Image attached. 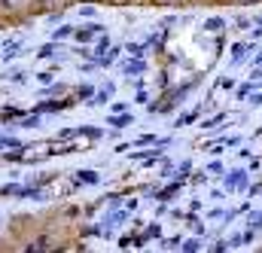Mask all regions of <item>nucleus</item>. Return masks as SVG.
<instances>
[{
	"label": "nucleus",
	"instance_id": "4468645a",
	"mask_svg": "<svg viewBox=\"0 0 262 253\" xmlns=\"http://www.w3.org/2000/svg\"><path fill=\"white\" fill-rule=\"evenodd\" d=\"M92 95H95V86H89V82H82L76 89V98H92Z\"/></svg>",
	"mask_w": 262,
	"mask_h": 253
},
{
	"label": "nucleus",
	"instance_id": "f8f14e48",
	"mask_svg": "<svg viewBox=\"0 0 262 253\" xmlns=\"http://www.w3.org/2000/svg\"><path fill=\"white\" fill-rule=\"evenodd\" d=\"M247 229H253V232H259V229H262V210H253V214H250Z\"/></svg>",
	"mask_w": 262,
	"mask_h": 253
},
{
	"label": "nucleus",
	"instance_id": "39448f33",
	"mask_svg": "<svg viewBox=\"0 0 262 253\" xmlns=\"http://www.w3.org/2000/svg\"><path fill=\"white\" fill-rule=\"evenodd\" d=\"M250 52H253V43H250V46H235V49H232V64H244V58H247Z\"/></svg>",
	"mask_w": 262,
	"mask_h": 253
},
{
	"label": "nucleus",
	"instance_id": "423d86ee",
	"mask_svg": "<svg viewBox=\"0 0 262 253\" xmlns=\"http://www.w3.org/2000/svg\"><path fill=\"white\" fill-rule=\"evenodd\" d=\"M101 177H98V171H79L76 174V183L79 186H92V183H98Z\"/></svg>",
	"mask_w": 262,
	"mask_h": 253
},
{
	"label": "nucleus",
	"instance_id": "9b49d317",
	"mask_svg": "<svg viewBox=\"0 0 262 253\" xmlns=\"http://www.w3.org/2000/svg\"><path fill=\"white\" fill-rule=\"evenodd\" d=\"M21 116H25V113H21L18 107H6V110L0 113V119H3V122H9V119H21Z\"/></svg>",
	"mask_w": 262,
	"mask_h": 253
},
{
	"label": "nucleus",
	"instance_id": "c756f323",
	"mask_svg": "<svg viewBox=\"0 0 262 253\" xmlns=\"http://www.w3.org/2000/svg\"><path fill=\"white\" fill-rule=\"evenodd\" d=\"M52 52H55V49H52V46H43V49H40V52H37V55H40V58H49V55H52Z\"/></svg>",
	"mask_w": 262,
	"mask_h": 253
},
{
	"label": "nucleus",
	"instance_id": "473e14b6",
	"mask_svg": "<svg viewBox=\"0 0 262 253\" xmlns=\"http://www.w3.org/2000/svg\"><path fill=\"white\" fill-rule=\"evenodd\" d=\"M210 217H213V220H220V217H226V210H223V207H213V210H210Z\"/></svg>",
	"mask_w": 262,
	"mask_h": 253
},
{
	"label": "nucleus",
	"instance_id": "2eb2a0df",
	"mask_svg": "<svg viewBox=\"0 0 262 253\" xmlns=\"http://www.w3.org/2000/svg\"><path fill=\"white\" fill-rule=\"evenodd\" d=\"M73 137H79V128H64V131H58V140H73Z\"/></svg>",
	"mask_w": 262,
	"mask_h": 253
},
{
	"label": "nucleus",
	"instance_id": "aec40b11",
	"mask_svg": "<svg viewBox=\"0 0 262 253\" xmlns=\"http://www.w3.org/2000/svg\"><path fill=\"white\" fill-rule=\"evenodd\" d=\"M37 122H40V116H37V113H34V116H21V125H25V128H31V125L37 128Z\"/></svg>",
	"mask_w": 262,
	"mask_h": 253
},
{
	"label": "nucleus",
	"instance_id": "6e6552de",
	"mask_svg": "<svg viewBox=\"0 0 262 253\" xmlns=\"http://www.w3.org/2000/svg\"><path fill=\"white\" fill-rule=\"evenodd\" d=\"M113 95H116V86H113V82H107V86H104V89H101V92L95 95V101H98V104H107V101H110Z\"/></svg>",
	"mask_w": 262,
	"mask_h": 253
},
{
	"label": "nucleus",
	"instance_id": "72a5a7b5",
	"mask_svg": "<svg viewBox=\"0 0 262 253\" xmlns=\"http://www.w3.org/2000/svg\"><path fill=\"white\" fill-rule=\"evenodd\" d=\"M253 64H256V67H259V64H262V52H259V55H256V58H253Z\"/></svg>",
	"mask_w": 262,
	"mask_h": 253
},
{
	"label": "nucleus",
	"instance_id": "5701e85b",
	"mask_svg": "<svg viewBox=\"0 0 262 253\" xmlns=\"http://www.w3.org/2000/svg\"><path fill=\"white\" fill-rule=\"evenodd\" d=\"M216 86H220V89H226V92H229V89H232V86H235V82H232V79H229V76H220V79H216Z\"/></svg>",
	"mask_w": 262,
	"mask_h": 253
},
{
	"label": "nucleus",
	"instance_id": "f03ea898",
	"mask_svg": "<svg viewBox=\"0 0 262 253\" xmlns=\"http://www.w3.org/2000/svg\"><path fill=\"white\" fill-rule=\"evenodd\" d=\"M247 183V171H229L226 174V189H241Z\"/></svg>",
	"mask_w": 262,
	"mask_h": 253
},
{
	"label": "nucleus",
	"instance_id": "412c9836",
	"mask_svg": "<svg viewBox=\"0 0 262 253\" xmlns=\"http://www.w3.org/2000/svg\"><path fill=\"white\" fill-rule=\"evenodd\" d=\"M223 119H226V113H216L213 119H207V122H204V128H213V125H220Z\"/></svg>",
	"mask_w": 262,
	"mask_h": 253
},
{
	"label": "nucleus",
	"instance_id": "6ab92c4d",
	"mask_svg": "<svg viewBox=\"0 0 262 253\" xmlns=\"http://www.w3.org/2000/svg\"><path fill=\"white\" fill-rule=\"evenodd\" d=\"M180 247H183L186 253H195V250H201V241H183Z\"/></svg>",
	"mask_w": 262,
	"mask_h": 253
},
{
	"label": "nucleus",
	"instance_id": "b1692460",
	"mask_svg": "<svg viewBox=\"0 0 262 253\" xmlns=\"http://www.w3.org/2000/svg\"><path fill=\"white\" fill-rule=\"evenodd\" d=\"M110 113H128V104H122V101H116V104L110 107Z\"/></svg>",
	"mask_w": 262,
	"mask_h": 253
},
{
	"label": "nucleus",
	"instance_id": "bb28decb",
	"mask_svg": "<svg viewBox=\"0 0 262 253\" xmlns=\"http://www.w3.org/2000/svg\"><path fill=\"white\" fill-rule=\"evenodd\" d=\"M189 171H192V162H183V165H180V171H177V174H180V177H186V174H189Z\"/></svg>",
	"mask_w": 262,
	"mask_h": 253
},
{
	"label": "nucleus",
	"instance_id": "2f4dec72",
	"mask_svg": "<svg viewBox=\"0 0 262 253\" xmlns=\"http://www.w3.org/2000/svg\"><path fill=\"white\" fill-rule=\"evenodd\" d=\"M192 183H207V174H204V171H198L195 177H192Z\"/></svg>",
	"mask_w": 262,
	"mask_h": 253
},
{
	"label": "nucleus",
	"instance_id": "cd10ccee",
	"mask_svg": "<svg viewBox=\"0 0 262 253\" xmlns=\"http://www.w3.org/2000/svg\"><path fill=\"white\" fill-rule=\"evenodd\" d=\"M210 250H216V253H223V250H229V241H216Z\"/></svg>",
	"mask_w": 262,
	"mask_h": 253
},
{
	"label": "nucleus",
	"instance_id": "f257e3e1",
	"mask_svg": "<svg viewBox=\"0 0 262 253\" xmlns=\"http://www.w3.org/2000/svg\"><path fill=\"white\" fill-rule=\"evenodd\" d=\"M64 107H70V101H40L34 113H61Z\"/></svg>",
	"mask_w": 262,
	"mask_h": 253
},
{
	"label": "nucleus",
	"instance_id": "a878e982",
	"mask_svg": "<svg viewBox=\"0 0 262 253\" xmlns=\"http://www.w3.org/2000/svg\"><path fill=\"white\" fill-rule=\"evenodd\" d=\"M6 162H25V159H21V153L15 150V153H6Z\"/></svg>",
	"mask_w": 262,
	"mask_h": 253
},
{
	"label": "nucleus",
	"instance_id": "4be33fe9",
	"mask_svg": "<svg viewBox=\"0 0 262 253\" xmlns=\"http://www.w3.org/2000/svg\"><path fill=\"white\" fill-rule=\"evenodd\" d=\"M73 34V28H67V25H61L58 31H55V40H61V37H70Z\"/></svg>",
	"mask_w": 262,
	"mask_h": 253
},
{
	"label": "nucleus",
	"instance_id": "0eeeda50",
	"mask_svg": "<svg viewBox=\"0 0 262 253\" xmlns=\"http://www.w3.org/2000/svg\"><path fill=\"white\" fill-rule=\"evenodd\" d=\"M201 110H204V107H192V110H189V113H183V116H180V119H177L174 125L180 128V125H189V122H195L198 116H201Z\"/></svg>",
	"mask_w": 262,
	"mask_h": 253
},
{
	"label": "nucleus",
	"instance_id": "ddd939ff",
	"mask_svg": "<svg viewBox=\"0 0 262 253\" xmlns=\"http://www.w3.org/2000/svg\"><path fill=\"white\" fill-rule=\"evenodd\" d=\"M79 134H85V137H92V140H98L104 131L101 128H95V125H79Z\"/></svg>",
	"mask_w": 262,
	"mask_h": 253
},
{
	"label": "nucleus",
	"instance_id": "7ed1b4c3",
	"mask_svg": "<svg viewBox=\"0 0 262 253\" xmlns=\"http://www.w3.org/2000/svg\"><path fill=\"white\" fill-rule=\"evenodd\" d=\"M101 31V25H89V28H79V31H73V40L76 43H92V37Z\"/></svg>",
	"mask_w": 262,
	"mask_h": 253
},
{
	"label": "nucleus",
	"instance_id": "393cba45",
	"mask_svg": "<svg viewBox=\"0 0 262 253\" xmlns=\"http://www.w3.org/2000/svg\"><path fill=\"white\" fill-rule=\"evenodd\" d=\"M95 12H98V9H95V6H79V15H85V18H92V15H95Z\"/></svg>",
	"mask_w": 262,
	"mask_h": 253
},
{
	"label": "nucleus",
	"instance_id": "1a4fd4ad",
	"mask_svg": "<svg viewBox=\"0 0 262 253\" xmlns=\"http://www.w3.org/2000/svg\"><path fill=\"white\" fill-rule=\"evenodd\" d=\"M122 220H125V210H116V214H110V220L104 223V235H110V229H116Z\"/></svg>",
	"mask_w": 262,
	"mask_h": 253
},
{
	"label": "nucleus",
	"instance_id": "f3484780",
	"mask_svg": "<svg viewBox=\"0 0 262 253\" xmlns=\"http://www.w3.org/2000/svg\"><path fill=\"white\" fill-rule=\"evenodd\" d=\"M107 49H110V37H101V43H98V49H95V52H98V58H101Z\"/></svg>",
	"mask_w": 262,
	"mask_h": 253
},
{
	"label": "nucleus",
	"instance_id": "7c9ffc66",
	"mask_svg": "<svg viewBox=\"0 0 262 253\" xmlns=\"http://www.w3.org/2000/svg\"><path fill=\"white\" fill-rule=\"evenodd\" d=\"M207 171H213V174H220V171H223V162H210V165H207Z\"/></svg>",
	"mask_w": 262,
	"mask_h": 253
},
{
	"label": "nucleus",
	"instance_id": "9d476101",
	"mask_svg": "<svg viewBox=\"0 0 262 253\" xmlns=\"http://www.w3.org/2000/svg\"><path fill=\"white\" fill-rule=\"evenodd\" d=\"M110 125H113V128H125V125H131V116H128V113H113Z\"/></svg>",
	"mask_w": 262,
	"mask_h": 253
},
{
	"label": "nucleus",
	"instance_id": "c85d7f7f",
	"mask_svg": "<svg viewBox=\"0 0 262 253\" xmlns=\"http://www.w3.org/2000/svg\"><path fill=\"white\" fill-rule=\"evenodd\" d=\"M250 104H253V107H262V92H259V89H256V95L250 98Z\"/></svg>",
	"mask_w": 262,
	"mask_h": 253
},
{
	"label": "nucleus",
	"instance_id": "dca6fc26",
	"mask_svg": "<svg viewBox=\"0 0 262 253\" xmlns=\"http://www.w3.org/2000/svg\"><path fill=\"white\" fill-rule=\"evenodd\" d=\"M204 28H207V31H220V28H223V18H207Z\"/></svg>",
	"mask_w": 262,
	"mask_h": 253
},
{
	"label": "nucleus",
	"instance_id": "a211bd4d",
	"mask_svg": "<svg viewBox=\"0 0 262 253\" xmlns=\"http://www.w3.org/2000/svg\"><path fill=\"white\" fill-rule=\"evenodd\" d=\"M159 235H162V226H159V223L146 226V238H159Z\"/></svg>",
	"mask_w": 262,
	"mask_h": 253
},
{
	"label": "nucleus",
	"instance_id": "20e7f679",
	"mask_svg": "<svg viewBox=\"0 0 262 253\" xmlns=\"http://www.w3.org/2000/svg\"><path fill=\"white\" fill-rule=\"evenodd\" d=\"M143 70H146V61H143L140 55H134V58L125 64V76H140Z\"/></svg>",
	"mask_w": 262,
	"mask_h": 253
}]
</instances>
